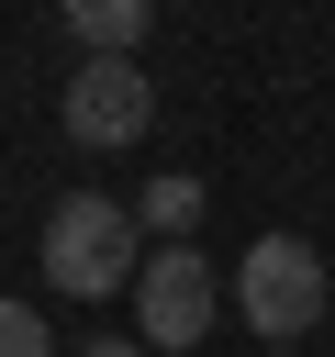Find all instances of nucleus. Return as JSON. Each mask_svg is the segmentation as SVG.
Segmentation results:
<instances>
[{"label": "nucleus", "instance_id": "nucleus-6", "mask_svg": "<svg viewBox=\"0 0 335 357\" xmlns=\"http://www.w3.org/2000/svg\"><path fill=\"white\" fill-rule=\"evenodd\" d=\"M134 223H145L156 245H190V223H201V178H145V201H134Z\"/></svg>", "mask_w": 335, "mask_h": 357}, {"label": "nucleus", "instance_id": "nucleus-2", "mask_svg": "<svg viewBox=\"0 0 335 357\" xmlns=\"http://www.w3.org/2000/svg\"><path fill=\"white\" fill-rule=\"evenodd\" d=\"M324 301H335V279H324V257H313L302 234H257V245L234 257V312H246L257 346H302V335L324 324Z\"/></svg>", "mask_w": 335, "mask_h": 357}, {"label": "nucleus", "instance_id": "nucleus-3", "mask_svg": "<svg viewBox=\"0 0 335 357\" xmlns=\"http://www.w3.org/2000/svg\"><path fill=\"white\" fill-rule=\"evenodd\" d=\"M212 301H223V279L201 245H145V268H134V335L145 346H201Z\"/></svg>", "mask_w": 335, "mask_h": 357}, {"label": "nucleus", "instance_id": "nucleus-1", "mask_svg": "<svg viewBox=\"0 0 335 357\" xmlns=\"http://www.w3.org/2000/svg\"><path fill=\"white\" fill-rule=\"evenodd\" d=\"M45 268H56L67 301H112V290H134L145 234H134V212H123L112 190H67V201L45 212Z\"/></svg>", "mask_w": 335, "mask_h": 357}, {"label": "nucleus", "instance_id": "nucleus-4", "mask_svg": "<svg viewBox=\"0 0 335 357\" xmlns=\"http://www.w3.org/2000/svg\"><path fill=\"white\" fill-rule=\"evenodd\" d=\"M56 112H67V145H134V134L156 123V89H145L134 56H89Z\"/></svg>", "mask_w": 335, "mask_h": 357}, {"label": "nucleus", "instance_id": "nucleus-7", "mask_svg": "<svg viewBox=\"0 0 335 357\" xmlns=\"http://www.w3.org/2000/svg\"><path fill=\"white\" fill-rule=\"evenodd\" d=\"M0 357H67V346L45 335V312H34V301H0Z\"/></svg>", "mask_w": 335, "mask_h": 357}, {"label": "nucleus", "instance_id": "nucleus-8", "mask_svg": "<svg viewBox=\"0 0 335 357\" xmlns=\"http://www.w3.org/2000/svg\"><path fill=\"white\" fill-rule=\"evenodd\" d=\"M67 357H134V346H123V335H100V346H67Z\"/></svg>", "mask_w": 335, "mask_h": 357}, {"label": "nucleus", "instance_id": "nucleus-5", "mask_svg": "<svg viewBox=\"0 0 335 357\" xmlns=\"http://www.w3.org/2000/svg\"><path fill=\"white\" fill-rule=\"evenodd\" d=\"M56 22H67L89 56H134L145 22H156V0H56Z\"/></svg>", "mask_w": 335, "mask_h": 357}]
</instances>
